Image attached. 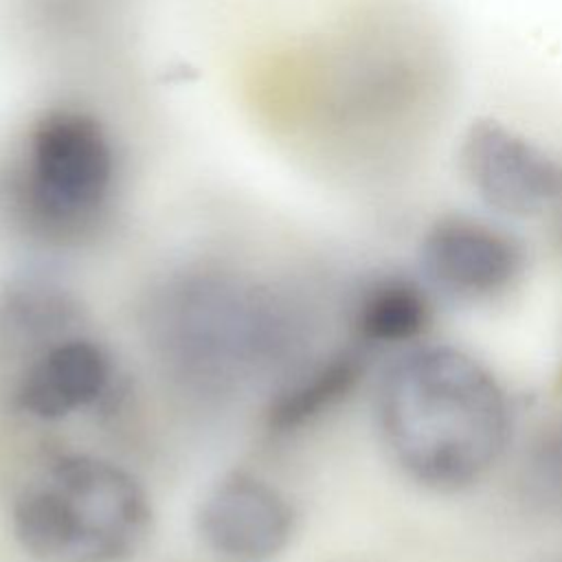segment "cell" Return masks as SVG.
<instances>
[{
  "mask_svg": "<svg viewBox=\"0 0 562 562\" xmlns=\"http://www.w3.org/2000/svg\"><path fill=\"white\" fill-rule=\"evenodd\" d=\"M373 419L389 461L435 494L485 481L514 439L505 382L472 351L419 340L397 349L373 391Z\"/></svg>",
  "mask_w": 562,
  "mask_h": 562,
  "instance_id": "obj_1",
  "label": "cell"
},
{
  "mask_svg": "<svg viewBox=\"0 0 562 562\" xmlns=\"http://www.w3.org/2000/svg\"><path fill=\"white\" fill-rule=\"evenodd\" d=\"M9 529L33 562H132L151 538L154 505L127 468L61 450L18 485Z\"/></svg>",
  "mask_w": 562,
  "mask_h": 562,
  "instance_id": "obj_2",
  "label": "cell"
},
{
  "mask_svg": "<svg viewBox=\"0 0 562 562\" xmlns=\"http://www.w3.org/2000/svg\"><path fill=\"white\" fill-rule=\"evenodd\" d=\"M20 195L29 215L46 228H77L108 204L114 147L92 114L75 108L42 112L26 132Z\"/></svg>",
  "mask_w": 562,
  "mask_h": 562,
  "instance_id": "obj_3",
  "label": "cell"
},
{
  "mask_svg": "<svg viewBox=\"0 0 562 562\" xmlns=\"http://www.w3.org/2000/svg\"><path fill=\"white\" fill-rule=\"evenodd\" d=\"M457 167L494 217L533 220L562 209V158L498 116L481 114L463 127Z\"/></svg>",
  "mask_w": 562,
  "mask_h": 562,
  "instance_id": "obj_4",
  "label": "cell"
},
{
  "mask_svg": "<svg viewBox=\"0 0 562 562\" xmlns=\"http://www.w3.org/2000/svg\"><path fill=\"white\" fill-rule=\"evenodd\" d=\"M415 263L430 292L459 303H483L507 294L522 279L527 248L494 217L446 211L419 233Z\"/></svg>",
  "mask_w": 562,
  "mask_h": 562,
  "instance_id": "obj_5",
  "label": "cell"
},
{
  "mask_svg": "<svg viewBox=\"0 0 562 562\" xmlns=\"http://www.w3.org/2000/svg\"><path fill=\"white\" fill-rule=\"evenodd\" d=\"M193 527L204 549L224 562H272L296 533V509L272 481L228 470L200 496Z\"/></svg>",
  "mask_w": 562,
  "mask_h": 562,
  "instance_id": "obj_6",
  "label": "cell"
},
{
  "mask_svg": "<svg viewBox=\"0 0 562 562\" xmlns=\"http://www.w3.org/2000/svg\"><path fill=\"white\" fill-rule=\"evenodd\" d=\"M114 384L108 349L88 336H61L24 367L13 402L40 422H59L103 402Z\"/></svg>",
  "mask_w": 562,
  "mask_h": 562,
  "instance_id": "obj_7",
  "label": "cell"
},
{
  "mask_svg": "<svg viewBox=\"0 0 562 562\" xmlns=\"http://www.w3.org/2000/svg\"><path fill=\"white\" fill-rule=\"evenodd\" d=\"M430 323V290L419 277L404 272H382L369 279L351 312L356 340L364 349H404L424 340Z\"/></svg>",
  "mask_w": 562,
  "mask_h": 562,
  "instance_id": "obj_8",
  "label": "cell"
},
{
  "mask_svg": "<svg viewBox=\"0 0 562 562\" xmlns=\"http://www.w3.org/2000/svg\"><path fill=\"white\" fill-rule=\"evenodd\" d=\"M367 371V349L362 345L327 353L299 375L290 378L270 397L266 428L272 435L296 432L321 415L345 402L362 382Z\"/></svg>",
  "mask_w": 562,
  "mask_h": 562,
  "instance_id": "obj_9",
  "label": "cell"
},
{
  "mask_svg": "<svg viewBox=\"0 0 562 562\" xmlns=\"http://www.w3.org/2000/svg\"><path fill=\"white\" fill-rule=\"evenodd\" d=\"M529 509L562 518V419L547 424L525 446L516 474Z\"/></svg>",
  "mask_w": 562,
  "mask_h": 562,
  "instance_id": "obj_10",
  "label": "cell"
},
{
  "mask_svg": "<svg viewBox=\"0 0 562 562\" xmlns=\"http://www.w3.org/2000/svg\"><path fill=\"white\" fill-rule=\"evenodd\" d=\"M4 307H9L15 323L26 329L46 331L50 325H61L70 318L68 301L59 288L37 281H22L13 285L7 292Z\"/></svg>",
  "mask_w": 562,
  "mask_h": 562,
  "instance_id": "obj_11",
  "label": "cell"
}]
</instances>
